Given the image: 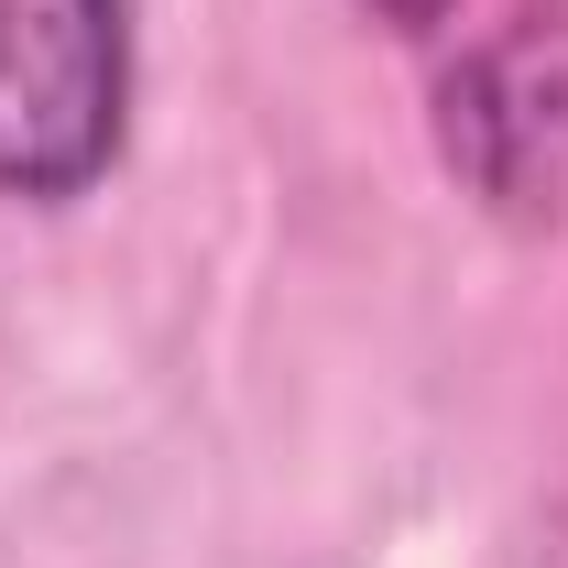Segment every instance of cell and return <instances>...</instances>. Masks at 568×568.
Returning a JSON list of instances; mask_svg holds the SVG:
<instances>
[{
  "label": "cell",
  "instance_id": "cell-1",
  "mask_svg": "<svg viewBox=\"0 0 568 568\" xmlns=\"http://www.w3.org/2000/svg\"><path fill=\"white\" fill-rule=\"evenodd\" d=\"M132 132V0H0V186L88 197Z\"/></svg>",
  "mask_w": 568,
  "mask_h": 568
},
{
  "label": "cell",
  "instance_id": "cell-3",
  "mask_svg": "<svg viewBox=\"0 0 568 568\" xmlns=\"http://www.w3.org/2000/svg\"><path fill=\"white\" fill-rule=\"evenodd\" d=\"M372 11H383V22H394V33H437V22H448V11H459V0H372Z\"/></svg>",
  "mask_w": 568,
  "mask_h": 568
},
{
  "label": "cell",
  "instance_id": "cell-2",
  "mask_svg": "<svg viewBox=\"0 0 568 568\" xmlns=\"http://www.w3.org/2000/svg\"><path fill=\"white\" fill-rule=\"evenodd\" d=\"M448 175L514 230L568 219V0L514 11L493 44H470L437 88Z\"/></svg>",
  "mask_w": 568,
  "mask_h": 568
}]
</instances>
